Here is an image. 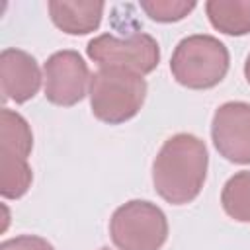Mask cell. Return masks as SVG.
I'll return each mask as SVG.
<instances>
[{"mask_svg":"<svg viewBox=\"0 0 250 250\" xmlns=\"http://www.w3.org/2000/svg\"><path fill=\"white\" fill-rule=\"evenodd\" d=\"M209 154L205 143L191 133H178L164 141L152 162V184L156 193L172 203L193 201L207 178Z\"/></svg>","mask_w":250,"mask_h":250,"instance_id":"1","label":"cell"},{"mask_svg":"<svg viewBox=\"0 0 250 250\" xmlns=\"http://www.w3.org/2000/svg\"><path fill=\"white\" fill-rule=\"evenodd\" d=\"M146 98V82L141 74L117 68L102 66L90 80V107L92 113L109 125H119L133 119Z\"/></svg>","mask_w":250,"mask_h":250,"instance_id":"2","label":"cell"},{"mask_svg":"<svg viewBox=\"0 0 250 250\" xmlns=\"http://www.w3.org/2000/svg\"><path fill=\"white\" fill-rule=\"evenodd\" d=\"M229 49L213 35L195 33L184 37L170 59V70L178 84L191 90L217 86L229 72Z\"/></svg>","mask_w":250,"mask_h":250,"instance_id":"3","label":"cell"},{"mask_svg":"<svg viewBox=\"0 0 250 250\" xmlns=\"http://www.w3.org/2000/svg\"><path fill=\"white\" fill-rule=\"evenodd\" d=\"M33 148V135L27 121L8 107L0 111V193L18 199L27 193L33 172L27 156Z\"/></svg>","mask_w":250,"mask_h":250,"instance_id":"4","label":"cell"},{"mask_svg":"<svg viewBox=\"0 0 250 250\" xmlns=\"http://www.w3.org/2000/svg\"><path fill=\"white\" fill-rule=\"evenodd\" d=\"M109 234L119 250H160L168 238V221L158 205L131 199L113 211Z\"/></svg>","mask_w":250,"mask_h":250,"instance_id":"5","label":"cell"},{"mask_svg":"<svg viewBox=\"0 0 250 250\" xmlns=\"http://www.w3.org/2000/svg\"><path fill=\"white\" fill-rule=\"evenodd\" d=\"M86 53L94 62L100 64V68L117 66L133 70L141 76L152 72L160 62V47L156 39L143 31H135L129 37L102 33L90 39Z\"/></svg>","mask_w":250,"mask_h":250,"instance_id":"6","label":"cell"},{"mask_svg":"<svg viewBox=\"0 0 250 250\" xmlns=\"http://www.w3.org/2000/svg\"><path fill=\"white\" fill-rule=\"evenodd\" d=\"M43 78L45 98L62 107L78 104L86 96L88 82L92 80L88 64L72 49L53 53L43 64Z\"/></svg>","mask_w":250,"mask_h":250,"instance_id":"7","label":"cell"},{"mask_svg":"<svg viewBox=\"0 0 250 250\" xmlns=\"http://www.w3.org/2000/svg\"><path fill=\"white\" fill-rule=\"evenodd\" d=\"M213 145L229 162L250 164V104L227 102L211 121Z\"/></svg>","mask_w":250,"mask_h":250,"instance_id":"8","label":"cell"},{"mask_svg":"<svg viewBox=\"0 0 250 250\" xmlns=\"http://www.w3.org/2000/svg\"><path fill=\"white\" fill-rule=\"evenodd\" d=\"M0 82L4 100H12L16 104L31 100L41 86L37 61L21 49H4L0 53Z\"/></svg>","mask_w":250,"mask_h":250,"instance_id":"9","label":"cell"},{"mask_svg":"<svg viewBox=\"0 0 250 250\" xmlns=\"http://www.w3.org/2000/svg\"><path fill=\"white\" fill-rule=\"evenodd\" d=\"M53 23L68 35H86L100 27L104 16V2H66L51 0L47 4Z\"/></svg>","mask_w":250,"mask_h":250,"instance_id":"10","label":"cell"},{"mask_svg":"<svg viewBox=\"0 0 250 250\" xmlns=\"http://www.w3.org/2000/svg\"><path fill=\"white\" fill-rule=\"evenodd\" d=\"M211 25L227 35L250 33V0H209L205 4Z\"/></svg>","mask_w":250,"mask_h":250,"instance_id":"11","label":"cell"},{"mask_svg":"<svg viewBox=\"0 0 250 250\" xmlns=\"http://www.w3.org/2000/svg\"><path fill=\"white\" fill-rule=\"evenodd\" d=\"M221 205L230 219L250 223V170L236 172L227 180L221 191Z\"/></svg>","mask_w":250,"mask_h":250,"instance_id":"12","label":"cell"},{"mask_svg":"<svg viewBox=\"0 0 250 250\" xmlns=\"http://www.w3.org/2000/svg\"><path fill=\"white\" fill-rule=\"evenodd\" d=\"M145 14L160 23H172L184 20L189 12L195 10V2H186V0H141L139 4Z\"/></svg>","mask_w":250,"mask_h":250,"instance_id":"13","label":"cell"},{"mask_svg":"<svg viewBox=\"0 0 250 250\" xmlns=\"http://www.w3.org/2000/svg\"><path fill=\"white\" fill-rule=\"evenodd\" d=\"M0 250H55V246L35 234H20L16 238H8L0 244Z\"/></svg>","mask_w":250,"mask_h":250,"instance_id":"14","label":"cell"},{"mask_svg":"<svg viewBox=\"0 0 250 250\" xmlns=\"http://www.w3.org/2000/svg\"><path fill=\"white\" fill-rule=\"evenodd\" d=\"M244 76H246V82L250 84V53H248L246 62H244Z\"/></svg>","mask_w":250,"mask_h":250,"instance_id":"15","label":"cell"},{"mask_svg":"<svg viewBox=\"0 0 250 250\" xmlns=\"http://www.w3.org/2000/svg\"><path fill=\"white\" fill-rule=\"evenodd\" d=\"M100 250H109V248H100Z\"/></svg>","mask_w":250,"mask_h":250,"instance_id":"16","label":"cell"}]
</instances>
